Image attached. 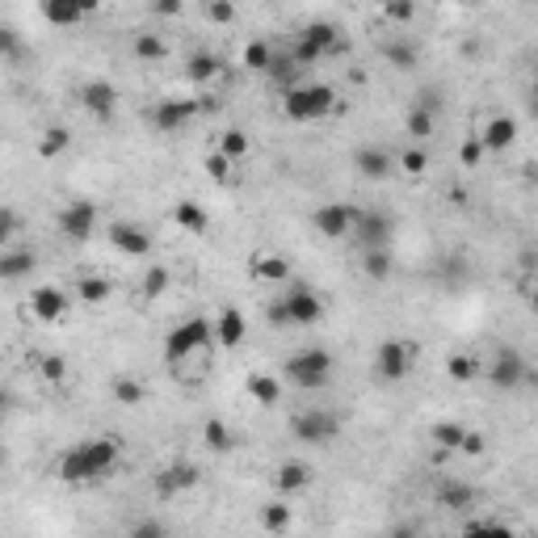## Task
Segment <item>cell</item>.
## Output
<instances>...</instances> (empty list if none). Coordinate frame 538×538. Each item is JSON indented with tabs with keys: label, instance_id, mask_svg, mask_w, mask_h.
Returning <instances> with one entry per match:
<instances>
[{
	"label": "cell",
	"instance_id": "obj_9",
	"mask_svg": "<svg viewBox=\"0 0 538 538\" xmlns=\"http://www.w3.org/2000/svg\"><path fill=\"white\" fill-rule=\"evenodd\" d=\"M97 207L93 202H85V198H76V202H68V207L60 210V232L68 236V240H76V245H85L88 236L97 232Z\"/></svg>",
	"mask_w": 538,
	"mask_h": 538
},
{
	"label": "cell",
	"instance_id": "obj_59",
	"mask_svg": "<svg viewBox=\"0 0 538 538\" xmlns=\"http://www.w3.org/2000/svg\"><path fill=\"white\" fill-rule=\"evenodd\" d=\"M5 463H9V459H5V450H0V471H5Z\"/></svg>",
	"mask_w": 538,
	"mask_h": 538
},
{
	"label": "cell",
	"instance_id": "obj_31",
	"mask_svg": "<svg viewBox=\"0 0 538 538\" xmlns=\"http://www.w3.org/2000/svg\"><path fill=\"white\" fill-rule=\"evenodd\" d=\"M362 274L370 282H387L392 278V248L379 245V248H362Z\"/></svg>",
	"mask_w": 538,
	"mask_h": 538
},
{
	"label": "cell",
	"instance_id": "obj_23",
	"mask_svg": "<svg viewBox=\"0 0 538 538\" xmlns=\"http://www.w3.org/2000/svg\"><path fill=\"white\" fill-rule=\"evenodd\" d=\"M248 274L257 282H286L291 278V261L282 257V253H253L248 257Z\"/></svg>",
	"mask_w": 538,
	"mask_h": 538
},
{
	"label": "cell",
	"instance_id": "obj_6",
	"mask_svg": "<svg viewBox=\"0 0 538 538\" xmlns=\"http://www.w3.org/2000/svg\"><path fill=\"white\" fill-rule=\"evenodd\" d=\"M413 366H416V345L400 341V337L379 341V349H375V370H379L383 383H404L413 375Z\"/></svg>",
	"mask_w": 538,
	"mask_h": 538
},
{
	"label": "cell",
	"instance_id": "obj_30",
	"mask_svg": "<svg viewBox=\"0 0 538 538\" xmlns=\"http://www.w3.org/2000/svg\"><path fill=\"white\" fill-rule=\"evenodd\" d=\"M383 60L400 68V72H413L416 63H421V51L408 42V38H392V42H383Z\"/></svg>",
	"mask_w": 538,
	"mask_h": 538
},
{
	"label": "cell",
	"instance_id": "obj_24",
	"mask_svg": "<svg viewBox=\"0 0 538 538\" xmlns=\"http://www.w3.org/2000/svg\"><path fill=\"white\" fill-rule=\"evenodd\" d=\"M236 429L223 421V416H207L202 421V446L207 450H215V454H227V450H236Z\"/></svg>",
	"mask_w": 538,
	"mask_h": 538
},
{
	"label": "cell",
	"instance_id": "obj_21",
	"mask_svg": "<svg viewBox=\"0 0 538 538\" xmlns=\"http://www.w3.org/2000/svg\"><path fill=\"white\" fill-rule=\"evenodd\" d=\"M38 269V253L30 248H0V282H17V278H30Z\"/></svg>",
	"mask_w": 538,
	"mask_h": 538
},
{
	"label": "cell",
	"instance_id": "obj_17",
	"mask_svg": "<svg viewBox=\"0 0 538 538\" xmlns=\"http://www.w3.org/2000/svg\"><path fill=\"white\" fill-rule=\"evenodd\" d=\"M210 332H215V345H223V349H236V345H245L248 337V320L240 307H223L219 316L210 320Z\"/></svg>",
	"mask_w": 538,
	"mask_h": 538
},
{
	"label": "cell",
	"instance_id": "obj_54",
	"mask_svg": "<svg viewBox=\"0 0 538 538\" xmlns=\"http://www.w3.org/2000/svg\"><path fill=\"white\" fill-rule=\"evenodd\" d=\"M265 320L274 324V329H286V324H291V316H286V303H282V299L265 303Z\"/></svg>",
	"mask_w": 538,
	"mask_h": 538
},
{
	"label": "cell",
	"instance_id": "obj_45",
	"mask_svg": "<svg viewBox=\"0 0 538 538\" xmlns=\"http://www.w3.org/2000/svg\"><path fill=\"white\" fill-rule=\"evenodd\" d=\"M395 169H404L408 177H425L429 169V156H425V147H404L400 160H395Z\"/></svg>",
	"mask_w": 538,
	"mask_h": 538
},
{
	"label": "cell",
	"instance_id": "obj_11",
	"mask_svg": "<svg viewBox=\"0 0 538 538\" xmlns=\"http://www.w3.org/2000/svg\"><path fill=\"white\" fill-rule=\"evenodd\" d=\"M484 375H488L492 387H501V392H514L517 383L530 379V366H526V357L517 354V349H501V354L492 357V366H484Z\"/></svg>",
	"mask_w": 538,
	"mask_h": 538
},
{
	"label": "cell",
	"instance_id": "obj_43",
	"mask_svg": "<svg viewBox=\"0 0 538 538\" xmlns=\"http://www.w3.org/2000/svg\"><path fill=\"white\" fill-rule=\"evenodd\" d=\"M463 429L467 425H459V421H438V425L429 429V438H433V446H438V450H459Z\"/></svg>",
	"mask_w": 538,
	"mask_h": 538
},
{
	"label": "cell",
	"instance_id": "obj_3",
	"mask_svg": "<svg viewBox=\"0 0 538 538\" xmlns=\"http://www.w3.org/2000/svg\"><path fill=\"white\" fill-rule=\"evenodd\" d=\"M332 110H337V93L329 85H316V80H299L282 97V114L291 123H316V118H324Z\"/></svg>",
	"mask_w": 538,
	"mask_h": 538
},
{
	"label": "cell",
	"instance_id": "obj_39",
	"mask_svg": "<svg viewBox=\"0 0 538 538\" xmlns=\"http://www.w3.org/2000/svg\"><path fill=\"white\" fill-rule=\"evenodd\" d=\"M269 80H278L282 88H291V85H299L303 80V68L291 60V55H269Z\"/></svg>",
	"mask_w": 538,
	"mask_h": 538
},
{
	"label": "cell",
	"instance_id": "obj_55",
	"mask_svg": "<svg viewBox=\"0 0 538 538\" xmlns=\"http://www.w3.org/2000/svg\"><path fill=\"white\" fill-rule=\"evenodd\" d=\"M181 9L185 0H152V13H160V17H177Z\"/></svg>",
	"mask_w": 538,
	"mask_h": 538
},
{
	"label": "cell",
	"instance_id": "obj_22",
	"mask_svg": "<svg viewBox=\"0 0 538 538\" xmlns=\"http://www.w3.org/2000/svg\"><path fill=\"white\" fill-rule=\"evenodd\" d=\"M172 223L190 236H202L210 227V215H207L202 202H194V198H177V202H172Z\"/></svg>",
	"mask_w": 538,
	"mask_h": 538
},
{
	"label": "cell",
	"instance_id": "obj_50",
	"mask_svg": "<svg viewBox=\"0 0 538 538\" xmlns=\"http://www.w3.org/2000/svg\"><path fill=\"white\" fill-rule=\"evenodd\" d=\"M479 160H484V144H479V134H467L459 144V164L463 169H479Z\"/></svg>",
	"mask_w": 538,
	"mask_h": 538
},
{
	"label": "cell",
	"instance_id": "obj_53",
	"mask_svg": "<svg viewBox=\"0 0 538 538\" xmlns=\"http://www.w3.org/2000/svg\"><path fill=\"white\" fill-rule=\"evenodd\" d=\"M291 60L299 63V68H307V63L324 60V51H320V47H311V42H307V38H299V42H294V51H291Z\"/></svg>",
	"mask_w": 538,
	"mask_h": 538
},
{
	"label": "cell",
	"instance_id": "obj_51",
	"mask_svg": "<svg viewBox=\"0 0 538 538\" xmlns=\"http://www.w3.org/2000/svg\"><path fill=\"white\" fill-rule=\"evenodd\" d=\"M17 227H22V219H17V210L0 202V248H9V245H13V236H17Z\"/></svg>",
	"mask_w": 538,
	"mask_h": 538
},
{
	"label": "cell",
	"instance_id": "obj_28",
	"mask_svg": "<svg viewBox=\"0 0 538 538\" xmlns=\"http://www.w3.org/2000/svg\"><path fill=\"white\" fill-rule=\"evenodd\" d=\"M131 55L139 63H164V60H169V42H164L160 34H147V30H144V34L131 38Z\"/></svg>",
	"mask_w": 538,
	"mask_h": 538
},
{
	"label": "cell",
	"instance_id": "obj_19",
	"mask_svg": "<svg viewBox=\"0 0 538 538\" xmlns=\"http://www.w3.org/2000/svg\"><path fill=\"white\" fill-rule=\"evenodd\" d=\"M311 467L303 463V459H286V463L274 471V488H278V496H299V492L311 488Z\"/></svg>",
	"mask_w": 538,
	"mask_h": 538
},
{
	"label": "cell",
	"instance_id": "obj_16",
	"mask_svg": "<svg viewBox=\"0 0 538 538\" xmlns=\"http://www.w3.org/2000/svg\"><path fill=\"white\" fill-rule=\"evenodd\" d=\"M286 316H291V324H299V329H311V324H320L324 320V299H320L316 291H307V286H294L286 299Z\"/></svg>",
	"mask_w": 538,
	"mask_h": 538
},
{
	"label": "cell",
	"instance_id": "obj_7",
	"mask_svg": "<svg viewBox=\"0 0 538 538\" xmlns=\"http://www.w3.org/2000/svg\"><path fill=\"white\" fill-rule=\"evenodd\" d=\"M291 433L307 446H324L341 433V416L324 413V408H307V413H294L291 416Z\"/></svg>",
	"mask_w": 538,
	"mask_h": 538
},
{
	"label": "cell",
	"instance_id": "obj_1",
	"mask_svg": "<svg viewBox=\"0 0 538 538\" xmlns=\"http://www.w3.org/2000/svg\"><path fill=\"white\" fill-rule=\"evenodd\" d=\"M118 438H88L80 446H72L68 454H60V463H55V476L68 479V484H88V479H101L110 476L114 463H118Z\"/></svg>",
	"mask_w": 538,
	"mask_h": 538
},
{
	"label": "cell",
	"instance_id": "obj_29",
	"mask_svg": "<svg viewBox=\"0 0 538 538\" xmlns=\"http://www.w3.org/2000/svg\"><path fill=\"white\" fill-rule=\"evenodd\" d=\"M76 299L85 307H101L110 299V282L101 278V274H80V278H76Z\"/></svg>",
	"mask_w": 538,
	"mask_h": 538
},
{
	"label": "cell",
	"instance_id": "obj_26",
	"mask_svg": "<svg viewBox=\"0 0 538 538\" xmlns=\"http://www.w3.org/2000/svg\"><path fill=\"white\" fill-rule=\"evenodd\" d=\"M299 38H307L311 47H320L324 55H332V51H341V30L332 22H307L303 30H299Z\"/></svg>",
	"mask_w": 538,
	"mask_h": 538
},
{
	"label": "cell",
	"instance_id": "obj_60",
	"mask_svg": "<svg viewBox=\"0 0 538 538\" xmlns=\"http://www.w3.org/2000/svg\"><path fill=\"white\" fill-rule=\"evenodd\" d=\"M5 404H9V395H5V392H0V408H5Z\"/></svg>",
	"mask_w": 538,
	"mask_h": 538
},
{
	"label": "cell",
	"instance_id": "obj_27",
	"mask_svg": "<svg viewBox=\"0 0 538 538\" xmlns=\"http://www.w3.org/2000/svg\"><path fill=\"white\" fill-rule=\"evenodd\" d=\"M476 501H479V492L471 484H459V479L438 484V505H446V509H476Z\"/></svg>",
	"mask_w": 538,
	"mask_h": 538
},
{
	"label": "cell",
	"instance_id": "obj_46",
	"mask_svg": "<svg viewBox=\"0 0 538 538\" xmlns=\"http://www.w3.org/2000/svg\"><path fill=\"white\" fill-rule=\"evenodd\" d=\"M202 169H207V177L210 181H219V185H227V177H232V160L223 156V152H207V156H202Z\"/></svg>",
	"mask_w": 538,
	"mask_h": 538
},
{
	"label": "cell",
	"instance_id": "obj_14",
	"mask_svg": "<svg viewBox=\"0 0 538 538\" xmlns=\"http://www.w3.org/2000/svg\"><path fill=\"white\" fill-rule=\"evenodd\" d=\"M392 215L387 210H357V219H354V232L362 240V248H379V245H392Z\"/></svg>",
	"mask_w": 538,
	"mask_h": 538
},
{
	"label": "cell",
	"instance_id": "obj_40",
	"mask_svg": "<svg viewBox=\"0 0 538 538\" xmlns=\"http://www.w3.org/2000/svg\"><path fill=\"white\" fill-rule=\"evenodd\" d=\"M269 55H274V47H269L265 38H253V42H245V51H240V68H245V72H265Z\"/></svg>",
	"mask_w": 538,
	"mask_h": 538
},
{
	"label": "cell",
	"instance_id": "obj_37",
	"mask_svg": "<svg viewBox=\"0 0 538 538\" xmlns=\"http://www.w3.org/2000/svg\"><path fill=\"white\" fill-rule=\"evenodd\" d=\"M446 375H450L454 383H476L479 375H484V366H479L476 354H450L446 357Z\"/></svg>",
	"mask_w": 538,
	"mask_h": 538
},
{
	"label": "cell",
	"instance_id": "obj_47",
	"mask_svg": "<svg viewBox=\"0 0 538 538\" xmlns=\"http://www.w3.org/2000/svg\"><path fill=\"white\" fill-rule=\"evenodd\" d=\"M383 17L395 25H413L416 22V0H387L383 5Z\"/></svg>",
	"mask_w": 538,
	"mask_h": 538
},
{
	"label": "cell",
	"instance_id": "obj_58",
	"mask_svg": "<svg viewBox=\"0 0 538 538\" xmlns=\"http://www.w3.org/2000/svg\"><path fill=\"white\" fill-rule=\"evenodd\" d=\"M454 5H463V9H476V5H484V0H454Z\"/></svg>",
	"mask_w": 538,
	"mask_h": 538
},
{
	"label": "cell",
	"instance_id": "obj_34",
	"mask_svg": "<svg viewBox=\"0 0 538 538\" xmlns=\"http://www.w3.org/2000/svg\"><path fill=\"white\" fill-rule=\"evenodd\" d=\"M110 392H114V404H123V408H139L147 400V387L139 379H131V375H114Z\"/></svg>",
	"mask_w": 538,
	"mask_h": 538
},
{
	"label": "cell",
	"instance_id": "obj_38",
	"mask_svg": "<svg viewBox=\"0 0 538 538\" xmlns=\"http://www.w3.org/2000/svg\"><path fill=\"white\" fill-rule=\"evenodd\" d=\"M169 265H147L144 269V286H139V299H144V303H156L160 294L169 291Z\"/></svg>",
	"mask_w": 538,
	"mask_h": 538
},
{
	"label": "cell",
	"instance_id": "obj_42",
	"mask_svg": "<svg viewBox=\"0 0 538 538\" xmlns=\"http://www.w3.org/2000/svg\"><path fill=\"white\" fill-rule=\"evenodd\" d=\"M248 147H253V144H248V134L240 131V126H232V131H223V134H219L215 152H223V156L232 160V164H240V160L248 156Z\"/></svg>",
	"mask_w": 538,
	"mask_h": 538
},
{
	"label": "cell",
	"instance_id": "obj_25",
	"mask_svg": "<svg viewBox=\"0 0 538 538\" xmlns=\"http://www.w3.org/2000/svg\"><path fill=\"white\" fill-rule=\"evenodd\" d=\"M38 13H42V22L55 25V30H72L80 25V9H76V0H38Z\"/></svg>",
	"mask_w": 538,
	"mask_h": 538
},
{
	"label": "cell",
	"instance_id": "obj_35",
	"mask_svg": "<svg viewBox=\"0 0 538 538\" xmlns=\"http://www.w3.org/2000/svg\"><path fill=\"white\" fill-rule=\"evenodd\" d=\"M245 392L253 395V404H265V408H269V404L282 400V383L274 379V375H261V370H257V375H248Z\"/></svg>",
	"mask_w": 538,
	"mask_h": 538
},
{
	"label": "cell",
	"instance_id": "obj_2",
	"mask_svg": "<svg viewBox=\"0 0 538 538\" xmlns=\"http://www.w3.org/2000/svg\"><path fill=\"white\" fill-rule=\"evenodd\" d=\"M332 370H337V362H332L329 349L324 345H307V349H299V354H291L282 362V379L294 383L299 392H320V387L332 383Z\"/></svg>",
	"mask_w": 538,
	"mask_h": 538
},
{
	"label": "cell",
	"instance_id": "obj_12",
	"mask_svg": "<svg viewBox=\"0 0 538 538\" xmlns=\"http://www.w3.org/2000/svg\"><path fill=\"white\" fill-rule=\"evenodd\" d=\"M106 240H110L123 257H147V253H152L147 227H139V223H131V219H114L110 227H106Z\"/></svg>",
	"mask_w": 538,
	"mask_h": 538
},
{
	"label": "cell",
	"instance_id": "obj_32",
	"mask_svg": "<svg viewBox=\"0 0 538 538\" xmlns=\"http://www.w3.org/2000/svg\"><path fill=\"white\" fill-rule=\"evenodd\" d=\"M219 68H223V63L215 60L210 51H194V55L185 60V76H190L194 85H210V80L219 76Z\"/></svg>",
	"mask_w": 538,
	"mask_h": 538
},
{
	"label": "cell",
	"instance_id": "obj_4",
	"mask_svg": "<svg viewBox=\"0 0 538 538\" xmlns=\"http://www.w3.org/2000/svg\"><path fill=\"white\" fill-rule=\"evenodd\" d=\"M210 345H215L210 320H202V316L181 320V324L164 337V362H169V366H185L194 354H207Z\"/></svg>",
	"mask_w": 538,
	"mask_h": 538
},
{
	"label": "cell",
	"instance_id": "obj_49",
	"mask_svg": "<svg viewBox=\"0 0 538 538\" xmlns=\"http://www.w3.org/2000/svg\"><path fill=\"white\" fill-rule=\"evenodd\" d=\"M38 370H42V379L47 383H63L68 379V357L63 354H42L38 357Z\"/></svg>",
	"mask_w": 538,
	"mask_h": 538
},
{
	"label": "cell",
	"instance_id": "obj_18",
	"mask_svg": "<svg viewBox=\"0 0 538 538\" xmlns=\"http://www.w3.org/2000/svg\"><path fill=\"white\" fill-rule=\"evenodd\" d=\"M354 169L362 172V177H366V181H387V177H392L395 172V156L392 152H387V147H357L354 152Z\"/></svg>",
	"mask_w": 538,
	"mask_h": 538
},
{
	"label": "cell",
	"instance_id": "obj_13",
	"mask_svg": "<svg viewBox=\"0 0 538 538\" xmlns=\"http://www.w3.org/2000/svg\"><path fill=\"white\" fill-rule=\"evenodd\" d=\"M76 101H80V110L93 114V118H110V114L118 110V88L97 76V80H85V85L76 88Z\"/></svg>",
	"mask_w": 538,
	"mask_h": 538
},
{
	"label": "cell",
	"instance_id": "obj_10",
	"mask_svg": "<svg viewBox=\"0 0 538 538\" xmlns=\"http://www.w3.org/2000/svg\"><path fill=\"white\" fill-rule=\"evenodd\" d=\"M202 484V467L181 459V463H169L164 471H156V496L160 501H169V496H181V492L198 488Z\"/></svg>",
	"mask_w": 538,
	"mask_h": 538
},
{
	"label": "cell",
	"instance_id": "obj_52",
	"mask_svg": "<svg viewBox=\"0 0 538 538\" xmlns=\"http://www.w3.org/2000/svg\"><path fill=\"white\" fill-rule=\"evenodd\" d=\"M484 433L479 429H463V441H459V454H467V459H476V454H484Z\"/></svg>",
	"mask_w": 538,
	"mask_h": 538
},
{
	"label": "cell",
	"instance_id": "obj_44",
	"mask_svg": "<svg viewBox=\"0 0 538 538\" xmlns=\"http://www.w3.org/2000/svg\"><path fill=\"white\" fill-rule=\"evenodd\" d=\"M202 13H207L210 25H236V22H240L236 0H202Z\"/></svg>",
	"mask_w": 538,
	"mask_h": 538
},
{
	"label": "cell",
	"instance_id": "obj_15",
	"mask_svg": "<svg viewBox=\"0 0 538 538\" xmlns=\"http://www.w3.org/2000/svg\"><path fill=\"white\" fill-rule=\"evenodd\" d=\"M68 291L63 286H34V294H30V316L42 320V324H60L63 316H68Z\"/></svg>",
	"mask_w": 538,
	"mask_h": 538
},
{
	"label": "cell",
	"instance_id": "obj_57",
	"mask_svg": "<svg viewBox=\"0 0 538 538\" xmlns=\"http://www.w3.org/2000/svg\"><path fill=\"white\" fill-rule=\"evenodd\" d=\"M152 534H164L160 522H144V526H134V538H152Z\"/></svg>",
	"mask_w": 538,
	"mask_h": 538
},
{
	"label": "cell",
	"instance_id": "obj_20",
	"mask_svg": "<svg viewBox=\"0 0 538 538\" xmlns=\"http://www.w3.org/2000/svg\"><path fill=\"white\" fill-rule=\"evenodd\" d=\"M514 139H517V118H509V114H492L484 131H479L484 152H505V147H514Z\"/></svg>",
	"mask_w": 538,
	"mask_h": 538
},
{
	"label": "cell",
	"instance_id": "obj_8",
	"mask_svg": "<svg viewBox=\"0 0 538 538\" xmlns=\"http://www.w3.org/2000/svg\"><path fill=\"white\" fill-rule=\"evenodd\" d=\"M354 219H357V210L349 202H324V207L311 210V227L324 240H345V236L354 232Z\"/></svg>",
	"mask_w": 538,
	"mask_h": 538
},
{
	"label": "cell",
	"instance_id": "obj_36",
	"mask_svg": "<svg viewBox=\"0 0 538 538\" xmlns=\"http://www.w3.org/2000/svg\"><path fill=\"white\" fill-rule=\"evenodd\" d=\"M257 522H261V530H269V534H282V530H291L294 514H291V505H282V501H269V505H261Z\"/></svg>",
	"mask_w": 538,
	"mask_h": 538
},
{
	"label": "cell",
	"instance_id": "obj_56",
	"mask_svg": "<svg viewBox=\"0 0 538 538\" xmlns=\"http://www.w3.org/2000/svg\"><path fill=\"white\" fill-rule=\"evenodd\" d=\"M76 9H80V17L88 22V17H97L101 13V0H76Z\"/></svg>",
	"mask_w": 538,
	"mask_h": 538
},
{
	"label": "cell",
	"instance_id": "obj_48",
	"mask_svg": "<svg viewBox=\"0 0 538 538\" xmlns=\"http://www.w3.org/2000/svg\"><path fill=\"white\" fill-rule=\"evenodd\" d=\"M25 55V42H22V34L13 30V25H0V60H22Z\"/></svg>",
	"mask_w": 538,
	"mask_h": 538
},
{
	"label": "cell",
	"instance_id": "obj_41",
	"mask_svg": "<svg viewBox=\"0 0 538 538\" xmlns=\"http://www.w3.org/2000/svg\"><path fill=\"white\" fill-rule=\"evenodd\" d=\"M433 126H438V114L421 110V106H413V110L404 114V134H413L416 144H421V139H429V134H433Z\"/></svg>",
	"mask_w": 538,
	"mask_h": 538
},
{
	"label": "cell",
	"instance_id": "obj_5",
	"mask_svg": "<svg viewBox=\"0 0 538 538\" xmlns=\"http://www.w3.org/2000/svg\"><path fill=\"white\" fill-rule=\"evenodd\" d=\"M202 110H215V97H164L152 106V126L160 134H177L194 123Z\"/></svg>",
	"mask_w": 538,
	"mask_h": 538
},
{
	"label": "cell",
	"instance_id": "obj_33",
	"mask_svg": "<svg viewBox=\"0 0 538 538\" xmlns=\"http://www.w3.org/2000/svg\"><path fill=\"white\" fill-rule=\"evenodd\" d=\"M72 147V134H68V126H47V131L38 134V160H55V156H63Z\"/></svg>",
	"mask_w": 538,
	"mask_h": 538
}]
</instances>
